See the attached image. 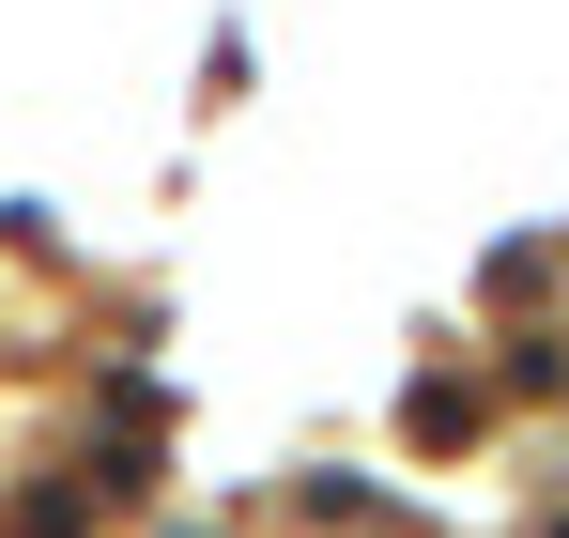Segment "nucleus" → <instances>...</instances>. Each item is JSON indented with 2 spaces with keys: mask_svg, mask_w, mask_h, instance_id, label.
<instances>
[{
  "mask_svg": "<svg viewBox=\"0 0 569 538\" xmlns=\"http://www.w3.org/2000/svg\"><path fill=\"white\" fill-rule=\"evenodd\" d=\"M477 431V385H416V447H462Z\"/></svg>",
  "mask_w": 569,
  "mask_h": 538,
  "instance_id": "nucleus-1",
  "label": "nucleus"
}]
</instances>
